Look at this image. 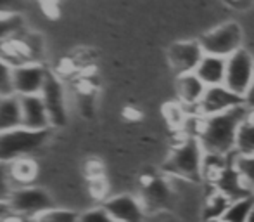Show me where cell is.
I'll return each mask as SVG.
<instances>
[{
    "instance_id": "obj_1",
    "label": "cell",
    "mask_w": 254,
    "mask_h": 222,
    "mask_svg": "<svg viewBox=\"0 0 254 222\" xmlns=\"http://www.w3.org/2000/svg\"><path fill=\"white\" fill-rule=\"evenodd\" d=\"M249 108L246 105L228 110L225 113L199 116L197 134L195 137L201 142L204 155L228 156L234 155L237 148V134Z\"/></svg>"
},
{
    "instance_id": "obj_2",
    "label": "cell",
    "mask_w": 254,
    "mask_h": 222,
    "mask_svg": "<svg viewBox=\"0 0 254 222\" xmlns=\"http://www.w3.org/2000/svg\"><path fill=\"white\" fill-rule=\"evenodd\" d=\"M204 156L199 139L185 135L163 163V174L180 181L201 182L204 177Z\"/></svg>"
},
{
    "instance_id": "obj_3",
    "label": "cell",
    "mask_w": 254,
    "mask_h": 222,
    "mask_svg": "<svg viewBox=\"0 0 254 222\" xmlns=\"http://www.w3.org/2000/svg\"><path fill=\"white\" fill-rule=\"evenodd\" d=\"M52 137V130H30L17 127L0 134V163H12L24 156H33Z\"/></svg>"
},
{
    "instance_id": "obj_4",
    "label": "cell",
    "mask_w": 254,
    "mask_h": 222,
    "mask_svg": "<svg viewBox=\"0 0 254 222\" xmlns=\"http://www.w3.org/2000/svg\"><path fill=\"white\" fill-rule=\"evenodd\" d=\"M7 205H9L10 214L21 217L24 221H33L40 214L54 209L57 205V202L49 189L37 184H30L14 189Z\"/></svg>"
},
{
    "instance_id": "obj_5",
    "label": "cell",
    "mask_w": 254,
    "mask_h": 222,
    "mask_svg": "<svg viewBox=\"0 0 254 222\" xmlns=\"http://www.w3.org/2000/svg\"><path fill=\"white\" fill-rule=\"evenodd\" d=\"M204 54L230 57L234 52L242 49V28L239 23H225L216 30L209 31L199 40Z\"/></svg>"
},
{
    "instance_id": "obj_6",
    "label": "cell",
    "mask_w": 254,
    "mask_h": 222,
    "mask_svg": "<svg viewBox=\"0 0 254 222\" xmlns=\"http://www.w3.org/2000/svg\"><path fill=\"white\" fill-rule=\"evenodd\" d=\"M40 96L47 106L52 130L64 127L67 123V92L64 78H61L56 71L51 70Z\"/></svg>"
},
{
    "instance_id": "obj_7",
    "label": "cell",
    "mask_w": 254,
    "mask_h": 222,
    "mask_svg": "<svg viewBox=\"0 0 254 222\" xmlns=\"http://www.w3.org/2000/svg\"><path fill=\"white\" fill-rule=\"evenodd\" d=\"M254 78V57L246 49H239L230 57H227V75L225 87L244 98L251 87Z\"/></svg>"
},
{
    "instance_id": "obj_8",
    "label": "cell",
    "mask_w": 254,
    "mask_h": 222,
    "mask_svg": "<svg viewBox=\"0 0 254 222\" xmlns=\"http://www.w3.org/2000/svg\"><path fill=\"white\" fill-rule=\"evenodd\" d=\"M49 73L51 70L44 63H37V61L12 68V92L16 96L40 94Z\"/></svg>"
},
{
    "instance_id": "obj_9",
    "label": "cell",
    "mask_w": 254,
    "mask_h": 222,
    "mask_svg": "<svg viewBox=\"0 0 254 222\" xmlns=\"http://www.w3.org/2000/svg\"><path fill=\"white\" fill-rule=\"evenodd\" d=\"M101 205L113 222H142L145 216V207L140 196L128 193L107 196Z\"/></svg>"
},
{
    "instance_id": "obj_10",
    "label": "cell",
    "mask_w": 254,
    "mask_h": 222,
    "mask_svg": "<svg viewBox=\"0 0 254 222\" xmlns=\"http://www.w3.org/2000/svg\"><path fill=\"white\" fill-rule=\"evenodd\" d=\"M242 105H246L242 96L232 92L225 85H214V87L206 89L202 101L197 106V114L199 116H211V114L225 113V111Z\"/></svg>"
},
{
    "instance_id": "obj_11",
    "label": "cell",
    "mask_w": 254,
    "mask_h": 222,
    "mask_svg": "<svg viewBox=\"0 0 254 222\" xmlns=\"http://www.w3.org/2000/svg\"><path fill=\"white\" fill-rule=\"evenodd\" d=\"M202 56L204 51L199 40L177 42L168 51V59H170V64L175 70V73H177V77L185 73H194L197 64L201 63Z\"/></svg>"
},
{
    "instance_id": "obj_12",
    "label": "cell",
    "mask_w": 254,
    "mask_h": 222,
    "mask_svg": "<svg viewBox=\"0 0 254 222\" xmlns=\"http://www.w3.org/2000/svg\"><path fill=\"white\" fill-rule=\"evenodd\" d=\"M23 127L30 130H52L51 116L40 94L19 96Z\"/></svg>"
},
{
    "instance_id": "obj_13",
    "label": "cell",
    "mask_w": 254,
    "mask_h": 222,
    "mask_svg": "<svg viewBox=\"0 0 254 222\" xmlns=\"http://www.w3.org/2000/svg\"><path fill=\"white\" fill-rule=\"evenodd\" d=\"M206 85L195 73H185L177 77V96L178 103L185 106V108H197L199 103L202 101L204 92H206Z\"/></svg>"
},
{
    "instance_id": "obj_14",
    "label": "cell",
    "mask_w": 254,
    "mask_h": 222,
    "mask_svg": "<svg viewBox=\"0 0 254 222\" xmlns=\"http://www.w3.org/2000/svg\"><path fill=\"white\" fill-rule=\"evenodd\" d=\"M206 87L214 85H225V75H227V57L204 54L201 63L194 71Z\"/></svg>"
},
{
    "instance_id": "obj_15",
    "label": "cell",
    "mask_w": 254,
    "mask_h": 222,
    "mask_svg": "<svg viewBox=\"0 0 254 222\" xmlns=\"http://www.w3.org/2000/svg\"><path fill=\"white\" fill-rule=\"evenodd\" d=\"M171 195L173 191H171L168 179H151L149 182H145L144 195L140 198L145 209H161L170 203Z\"/></svg>"
},
{
    "instance_id": "obj_16",
    "label": "cell",
    "mask_w": 254,
    "mask_h": 222,
    "mask_svg": "<svg viewBox=\"0 0 254 222\" xmlns=\"http://www.w3.org/2000/svg\"><path fill=\"white\" fill-rule=\"evenodd\" d=\"M17 127H23L19 96H2L0 98V134Z\"/></svg>"
},
{
    "instance_id": "obj_17",
    "label": "cell",
    "mask_w": 254,
    "mask_h": 222,
    "mask_svg": "<svg viewBox=\"0 0 254 222\" xmlns=\"http://www.w3.org/2000/svg\"><path fill=\"white\" fill-rule=\"evenodd\" d=\"M9 168L16 188L35 184L38 177V163L33 160V156H24V158L16 160V162L9 163Z\"/></svg>"
},
{
    "instance_id": "obj_18",
    "label": "cell",
    "mask_w": 254,
    "mask_h": 222,
    "mask_svg": "<svg viewBox=\"0 0 254 222\" xmlns=\"http://www.w3.org/2000/svg\"><path fill=\"white\" fill-rule=\"evenodd\" d=\"M24 30H26L24 14H21L19 10L0 12V45L5 44L10 38L21 35Z\"/></svg>"
},
{
    "instance_id": "obj_19",
    "label": "cell",
    "mask_w": 254,
    "mask_h": 222,
    "mask_svg": "<svg viewBox=\"0 0 254 222\" xmlns=\"http://www.w3.org/2000/svg\"><path fill=\"white\" fill-rule=\"evenodd\" d=\"M254 209V193L241 196L237 200H232L228 209L225 210L221 221L223 222H248Z\"/></svg>"
},
{
    "instance_id": "obj_20",
    "label": "cell",
    "mask_w": 254,
    "mask_h": 222,
    "mask_svg": "<svg viewBox=\"0 0 254 222\" xmlns=\"http://www.w3.org/2000/svg\"><path fill=\"white\" fill-rule=\"evenodd\" d=\"M235 151L241 155H254V111L251 110L239 128Z\"/></svg>"
},
{
    "instance_id": "obj_21",
    "label": "cell",
    "mask_w": 254,
    "mask_h": 222,
    "mask_svg": "<svg viewBox=\"0 0 254 222\" xmlns=\"http://www.w3.org/2000/svg\"><path fill=\"white\" fill-rule=\"evenodd\" d=\"M80 221V210L66 205H56L54 209L40 214L31 222H78Z\"/></svg>"
},
{
    "instance_id": "obj_22",
    "label": "cell",
    "mask_w": 254,
    "mask_h": 222,
    "mask_svg": "<svg viewBox=\"0 0 254 222\" xmlns=\"http://www.w3.org/2000/svg\"><path fill=\"white\" fill-rule=\"evenodd\" d=\"M232 200L228 198L227 195L223 193L216 191L207 198L206 205H204V222L207 221H216V219H221L225 214V210L228 209Z\"/></svg>"
},
{
    "instance_id": "obj_23",
    "label": "cell",
    "mask_w": 254,
    "mask_h": 222,
    "mask_svg": "<svg viewBox=\"0 0 254 222\" xmlns=\"http://www.w3.org/2000/svg\"><path fill=\"white\" fill-rule=\"evenodd\" d=\"M232 165L241 175V179L254 191V155H241V153H234V160Z\"/></svg>"
},
{
    "instance_id": "obj_24",
    "label": "cell",
    "mask_w": 254,
    "mask_h": 222,
    "mask_svg": "<svg viewBox=\"0 0 254 222\" xmlns=\"http://www.w3.org/2000/svg\"><path fill=\"white\" fill-rule=\"evenodd\" d=\"M163 114L170 127L184 130L185 123H187V108L182 103H168V105H164Z\"/></svg>"
},
{
    "instance_id": "obj_25",
    "label": "cell",
    "mask_w": 254,
    "mask_h": 222,
    "mask_svg": "<svg viewBox=\"0 0 254 222\" xmlns=\"http://www.w3.org/2000/svg\"><path fill=\"white\" fill-rule=\"evenodd\" d=\"M16 189L12 177H10L9 163H0V203H7Z\"/></svg>"
},
{
    "instance_id": "obj_26",
    "label": "cell",
    "mask_w": 254,
    "mask_h": 222,
    "mask_svg": "<svg viewBox=\"0 0 254 222\" xmlns=\"http://www.w3.org/2000/svg\"><path fill=\"white\" fill-rule=\"evenodd\" d=\"M12 92V66L0 56V98Z\"/></svg>"
},
{
    "instance_id": "obj_27",
    "label": "cell",
    "mask_w": 254,
    "mask_h": 222,
    "mask_svg": "<svg viewBox=\"0 0 254 222\" xmlns=\"http://www.w3.org/2000/svg\"><path fill=\"white\" fill-rule=\"evenodd\" d=\"M78 222H113L107 212L102 209V205L92 207V209L80 210V221Z\"/></svg>"
},
{
    "instance_id": "obj_28",
    "label": "cell",
    "mask_w": 254,
    "mask_h": 222,
    "mask_svg": "<svg viewBox=\"0 0 254 222\" xmlns=\"http://www.w3.org/2000/svg\"><path fill=\"white\" fill-rule=\"evenodd\" d=\"M244 103L249 110L254 111V78L251 82V87H249V91L246 92V96H244Z\"/></svg>"
},
{
    "instance_id": "obj_29",
    "label": "cell",
    "mask_w": 254,
    "mask_h": 222,
    "mask_svg": "<svg viewBox=\"0 0 254 222\" xmlns=\"http://www.w3.org/2000/svg\"><path fill=\"white\" fill-rule=\"evenodd\" d=\"M10 214L9 210V205L7 203H0V219H3V217H7Z\"/></svg>"
},
{
    "instance_id": "obj_30",
    "label": "cell",
    "mask_w": 254,
    "mask_h": 222,
    "mask_svg": "<svg viewBox=\"0 0 254 222\" xmlns=\"http://www.w3.org/2000/svg\"><path fill=\"white\" fill-rule=\"evenodd\" d=\"M248 222H254V209H253L251 216H249V219H248Z\"/></svg>"
},
{
    "instance_id": "obj_31",
    "label": "cell",
    "mask_w": 254,
    "mask_h": 222,
    "mask_svg": "<svg viewBox=\"0 0 254 222\" xmlns=\"http://www.w3.org/2000/svg\"><path fill=\"white\" fill-rule=\"evenodd\" d=\"M207 222H223L221 219H216V221H207Z\"/></svg>"
}]
</instances>
